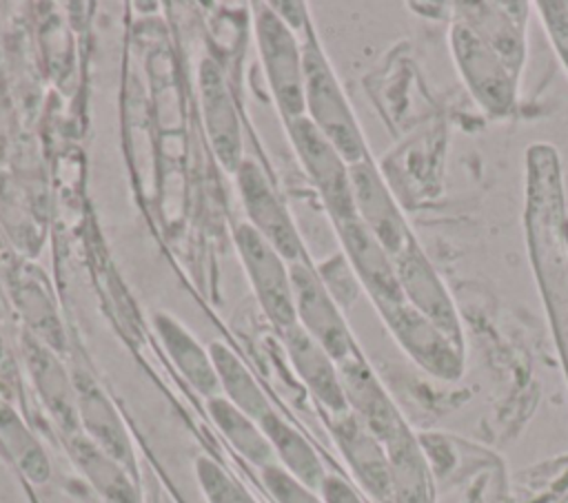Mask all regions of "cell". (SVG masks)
<instances>
[{"mask_svg": "<svg viewBox=\"0 0 568 503\" xmlns=\"http://www.w3.org/2000/svg\"><path fill=\"white\" fill-rule=\"evenodd\" d=\"M337 372L351 412L382 443L388 456L393 472L390 503H435L426 454L368 363L359 352H353L337 363Z\"/></svg>", "mask_w": 568, "mask_h": 503, "instance_id": "obj_1", "label": "cell"}, {"mask_svg": "<svg viewBox=\"0 0 568 503\" xmlns=\"http://www.w3.org/2000/svg\"><path fill=\"white\" fill-rule=\"evenodd\" d=\"M448 38L459 75L481 111L488 117H510L517 104L521 71L455 13Z\"/></svg>", "mask_w": 568, "mask_h": 503, "instance_id": "obj_2", "label": "cell"}, {"mask_svg": "<svg viewBox=\"0 0 568 503\" xmlns=\"http://www.w3.org/2000/svg\"><path fill=\"white\" fill-rule=\"evenodd\" d=\"M304 66V104L311 122L337 148L351 166L366 160V144L355 122V115L328 66L322 51L308 42L302 53Z\"/></svg>", "mask_w": 568, "mask_h": 503, "instance_id": "obj_3", "label": "cell"}, {"mask_svg": "<svg viewBox=\"0 0 568 503\" xmlns=\"http://www.w3.org/2000/svg\"><path fill=\"white\" fill-rule=\"evenodd\" d=\"M291 140L297 155L313 177L333 222H344L357 217L351 173L337 148L322 135V131L311 122V117H295L288 122Z\"/></svg>", "mask_w": 568, "mask_h": 503, "instance_id": "obj_4", "label": "cell"}, {"mask_svg": "<svg viewBox=\"0 0 568 503\" xmlns=\"http://www.w3.org/2000/svg\"><path fill=\"white\" fill-rule=\"evenodd\" d=\"M255 33L277 104L288 120H295L302 115L306 104L302 53L291 27L275 11L262 7L255 16Z\"/></svg>", "mask_w": 568, "mask_h": 503, "instance_id": "obj_5", "label": "cell"}, {"mask_svg": "<svg viewBox=\"0 0 568 503\" xmlns=\"http://www.w3.org/2000/svg\"><path fill=\"white\" fill-rule=\"evenodd\" d=\"M390 261L408 304L417 308L455 348L464 350V332L455 304L433 270L430 261L426 259L424 250L419 248L417 239L410 242Z\"/></svg>", "mask_w": 568, "mask_h": 503, "instance_id": "obj_6", "label": "cell"}, {"mask_svg": "<svg viewBox=\"0 0 568 503\" xmlns=\"http://www.w3.org/2000/svg\"><path fill=\"white\" fill-rule=\"evenodd\" d=\"M288 275L295 312L302 321V328L328 352L335 363L357 352L333 295L326 290L324 281L313 273V268L304 261H295Z\"/></svg>", "mask_w": 568, "mask_h": 503, "instance_id": "obj_7", "label": "cell"}, {"mask_svg": "<svg viewBox=\"0 0 568 503\" xmlns=\"http://www.w3.org/2000/svg\"><path fill=\"white\" fill-rule=\"evenodd\" d=\"M235 244L268 319L284 330L295 326L297 312L291 275L280 259V253L251 224L237 226Z\"/></svg>", "mask_w": 568, "mask_h": 503, "instance_id": "obj_8", "label": "cell"}, {"mask_svg": "<svg viewBox=\"0 0 568 503\" xmlns=\"http://www.w3.org/2000/svg\"><path fill=\"white\" fill-rule=\"evenodd\" d=\"M353 199L357 208V217L366 224V228L382 244L386 255L393 259L399 255L410 242H415L408 224L404 222L393 195L388 193L382 175L366 157L348 168Z\"/></svg>", "mask_w": 568, "mask_h": 503, "instance_id": "obj_9", "label": "cell"}, {"mask_svg": "<svg viewBox=\"0 0 568 503\" xmlns=\"http://www.w3.org/2000/svg\"><path fill=\"white\" fill-rule=\"evenodd\" d=\"M237 184L246 206V213L253 222V228L286 259L293 264L302 257V242L293 226V219L284 204L280 202L277 193L268 184L262 168L244 160L237 168Z\"/></svg>", "mask_w": 568, "mask_h": 503, "instance_id": "obj_10", "label": "cell"}, {"mask_svg": "<svg viewBox=\"0 0 568 503\" xmlns=\"http://www.w3.org/2000/svg\"><path fill=\"white\" fill-rule=\"evenodd\" d=\"M335 226L342 237L344 250L353 264V270L362 279L377 310L408 301L399 286L390 257L375 239V235L366 228V224L359 217H351L344 222H335Z\"/></svg>", "mask_w": 568, "mask_h": 503, "instance_id": "obj_11", "label": "cell"}, {"mask_svg": "<svg viewBox=\"0 0 568 503\" xmlns=\"http://www.w3.org/2000/svg\"><path fill=\"white\" fill-rule=\"evenodd\" d=\"M333 437L348 461L357 481L375 496L379 503H390L393 499V472L382 443L368 432V428L348 410L337 414L331 423Z\"/></svg>", "mask_w": 568, "mask_h": 503, "instance_id": "obj_12", "label": "cell"}, {"mask_svg": "<svg viewBox=\"0 0 568 503\" xmlns=\"http://www.w3.org/2000/svg\"><path fill=\"white\" fill-rule=\"evenodd\" d=\"M200 91L211 146L226 171H237L244 162L237 113L224 75L213 60H204L200 66Z\"/></svg>", "mask_w": 568, "mask_h": 503, "instance_id": "obj_13", "label": "cell"}, {"mask_svg": "<svg viewBox=\"0 0 568 503\" xmlns=\"http://www.w3.org/2000/svg\"><path fill=\"white\" fill-rule=\"evenodd\" d=\"M284 337H286L288 357L300 379L308 386V390L317 397V401L324 408H328L335 417L348 412L351 408L342 388V379L328 352L297 324L286 328Z\"/></svg>", "mask_w": 568, "mask_h": 503, "instance_id": "obj_14", "label": "cell"}, {"mask_svg": "<svg viewBox=\"0 0 568 503\" xmlns=\"http://www.w3.org/2000/svg\"><path fill=\"white\" fill-rule=\"evenodd\" d=\"M75 401H78V417L87 428L91 441L113 456L124 468L133 465L131 441L129 434L106 394L84 374H78L73 381Z\"/></svg>", "mask_w": 568, "mask_h": 503, "instance_id": "obj_15", "label": "cell"}, {"mask_svg": "<svg viewBox=\"0 0 568 503\" xmlns=\"http://www.w3.org/2000/svg\"><path fill=\"white\" fill-rule=\"evenodd\" d=\"M153 324L178 370L200 394L211 399L220 390V379L213 368L211 355H206L204 348L191 337V332H186L169 315H155Z\"/></svg>", "mask_w": 568, "mask_h": 503, "instance_id": "obj_16", "label": "cell"}, {"mask_svg": "<svg viewBox=\"0 0 568 503\" xmlns=\"http://www.w3.org/2000/svg\"><path fill=\"white\" fill-rule=\"evenodd\" d=\"M260 428L266 434V439L271 441V445L277 452V456L282 459V463L286 465V470L295 479H300L306 487L320 490L326 474H324L322 461H320L317 452L311 448V443L273 410L260 419Z\"/></svg>", "mask_w": 568, "mask_h": 503, "instance_id": "obj_17", "label": "cell"}, {"mask_svg": "<svg viewBox=\"0 0 568 503\" xmlns=\"http://www.w3.org/2000/svg\"><path fill=\"white\" fill-rule=\"evenodd\" d=\"M206 408L215 425L244 459L260 468L273 463L275 450L262 428H257V423L248 414H244L240 408L222 397H211L206 401Z\"/></svg>", "mask_w": 568, "mask_h": 503, "instance_id": "obj_18", "label": "cell"}, {"mask_svg": "<svg viewBox=\"0 0 568 503\" xmlns=\"http://www.w3.org/2000/svg\"><path fill=\"white\" fill-rule=\"evenodd\" d=\"M209 355L217 372L220 386L224 388L229 401L235 408H240L253 421H260L264 414L271 412L268 399L264 397L262 388L255 383L251 372L244 368V363L237 359V355L231 348H226L220 341H213L209 346Z\"/></svg>", "mask_w": 568, "mask_h": 503, "instance_id": "obj_19", "label": "cell"}, {"mask_svg": "<svg viewBox=\"0 0 568 503\" xmlns=\"http://www.w3.org/2000/svg\"><path fill=\"white\" fill-rule=\"evenodd\" d=\"M73 456L106 503H138L135 487L124 465L100 450L93 441L73 439Z\"/></svg>", "mask_w": 568, "mask_h": 503, "instance_id": "obj_20", "label": "cell"}, {"mask_svg": "<svg viewBox=\"0 0 568 503\" xmlns=\"http://www.w3.org/2000/svg\"><path fill=\"white\" fill-rule=\"evenodd\" d=\"M29 363H31L36 383H38L47 406L51 408V412L58 417V421L62 425L73 428L75 419H78V401L73 397L75 388H71L69 381L64 379V372L58 366V361L44 348L31 343L29 346Z\"/></svg>", "mask_w": 568, "mask_h": 503, "instance_id": "obj_21", "label": "cell"}, {"mask_svg": "<svg viewBox=\"0 0 568 503\" xmlns=\"http://www.w3.org/2000/svg\"><path fill=\"white\" fill-rule=\"evenodd\" d=\"M0 443L33 483H44L49 479V461L40 443L7 406H0Z\"/></svg>", "mask_w": 568, "mask_h": 503, "instance_id": "obj_22", "label": "cell"}, {"mask_svg": "<svg viewBox=\"0 0 568 503\" xmlns=\"http://www.w3.org/2000/svg\"><path fill=\"white\" fill-rule=\"evenodd\" d=\"M195 474L209 503H255L244 487H240L213 459L200 456Z\"/></svg>", "mask_w": 568, "mask_h": 503, "instance_id": "obj_23", "label": "cell"}, {"mask_svg": "<svg viewBox=\"0 0 568 503\" xmlns=\"http://www.w3.org/2000/svg\"><path fill=\"white\" fill-rule=\"evenodd\" d=\"M262 481L277 503H324L311 487L295 479L286 468L275 463L262 468Z\"/></svg>", "mask_w": 568, "mask_h": 503, "instance_id": "obj_24", "label": "cell"}, {"mask_svg": "<svg viewBox=\"0 0 568 503\" xmlns=\"http://www.w3.org/2000/svg\"><path fill=\"white\" fill-rule=\"evenodd\" d=\"M535 9L539 11L555 53L568 71V2H535Z\"/></svg>", "mask_w": 568, "mask_h": 503, "instance_id": "obj_25", "label": "cell"}, {"mask_svg": "<svg viewBox=\"0 0 568 503\" xmlns=\"http://www.w3.org/2000/svg\"><path fill=\"white\" fill-rule=\"evenodd\" d=\"M320 492H322L324 503H362V499L355 494V490L344 479H339L335 474L324 476Z\"/></svg>", "mask_w": 568, "mask_h": 503, "instance_id": "obj_26", "label": "cell"}, {"mask_svg": "<svg viewBox=\"0 0 568 503\" xmlns=\"http://www.w3.org/2000/svg\"><path fill=\"white\" fill-rule=\"evenodd\" d=\"M564 242H566V253H568V211L564 217Z\"/></svg>", "mask_w": 568, "mask_h": 503, "instance_id": "obj_27", "label": "cell"}]
</instances>
